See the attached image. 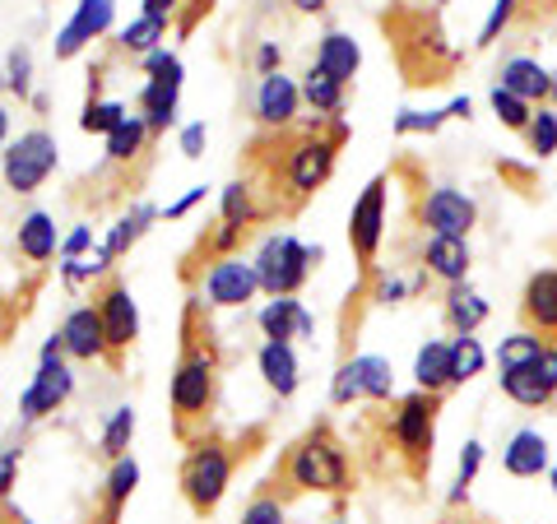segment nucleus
Segmentation results:
<instances>
[{"mask_svg":"<svg viewBox=\"0 0 557 524\" xmlns=\"http://www.w3.org/2000/svg\"><path fill=\"white\" fill-rule=\"evenodd\" d=\"M205 139H209L205 121H196V126H186V130H182V159H200V153H205Z\"/></svg>","mask_w":557,"mask_h":524,"instance_id":"46","label":"nucleus"},{"mask_svg":"<svg viewBox=\"0 0 557 524\" xmlns=\"http://www.w3.org/2000/svg\"><path fill=\"white\" fill-rule=\"evenodd\" d=\"M14 247H20V255L28 260V265H47L51 255H61L57 223H51V214H42V209H33V214H24L20 233H14Z\"/></svg>","mask_w":557,"mask_h":524,"instance_id":"24","label":"nucleus"},{"mask_svg":"<svg viewBox=\"0 0 557 524\" xmlns=\"http://www.w3.org/2000/svg\"><path fill=\"white\" fill-rule=\"evenodd\" d=\"M553 492H557V469H553Z\"/></svg>","mask_w":557,"mask_h":524,"instance_id":"57","label":"nucleus"},{"mask_svg":"<svg viewBox=\"0 0 557 524\" xmlns=\"http://www.w3.org/2000/svg\"><path fill=\"white\" fill-rule=\"evenodd\" d=\"M168 38V24L163 20H149V14H139L135 24L121 28V51H131V57H149V51H159Z\"/></svg>","mask_w":557,"mask_h":524,"instance_id":"33","label":"nucleus"},{"mask_svg":"<svg viewBox=\"0 0 557 524\" xmlns=\"http://www.w3.org/2000/svg\"><path fill=\"white\" fill-rule=\"evenodd\" d=\"M483 362H487V353H483V344L474 335H456V339H450V366H456V386H469V380L483 372Z\"/></svg>","mask_w":557,"mask_h":524,"instance_id":"35","label":"nucleus"},{"mask_svg":"<svg viewBox=\"0 0 557 524\" xmlns=\"http://www.w3.org/2000/svg\"><path fill=\"white\" fill-rule=\"evenodd\" d=\"M487 321V302L469 288V284H450L446 288V325L456 335H474V329Z\"/></svg>","mask_w":557,"mask_h":524,"instance_id":"30","label":"nucleus"},{"mask_svg":"<svg viewBox=\"0 0 557 524\" xmlns=\"http://www.w3.org/2000/svg\"><path fill=\"white\" fill-rule=\"evenodd\" d=\"M413 380H418V390H432V395L456 390V366H450V344L428 339L423 348H418V358H413Z\"/></svg>","mask_w":557,"mask_h":524,"instance_id":"23","label":"nucleus"},{"mask_svg":"<svg viewBox=\"0 0 557 524\" xmlns=\"http://www.w3.org/2000/svg\"><path fill=\"white\" fill-rule=\"evenodd\" d=\"M284 497H278V487L265 483L260 492L247 501V511H242V524H284Z\"/></svg>","mask_w":557,"mask_h":524,"instance_id":"38","label":"nucleus"},{"mask_svg":"<svg viewBox=\"0 0 557 524\" xmlns=\"http://www.w3.org/2000/svg\"><path fill=\"white\" fill-rule=\"evenodd\" d=\"M516 321L525 335L557 344V265L553 270H534L520 288V307H516Z\"/></svg>","mask_w":557,"mask_h":524,"instance_id":"12","label":"nucleus"},{"mask_svg":"<svg viewBox=\"0 0 557 524\" xmlns=\"http://www.w3.org/2000/svg\"><path fill=\"white\" fill-rule=\"evenodd\" d=\"M94 307H98V316H102V335H108V366H112V372H121V366H126V353H131L135 339H139L135 297H131V288L121 284L116 274H108L94 288Z\"/></svg>","mask_w":557,"mask_h":524,"instance_id":"9","label":"nucleus"},{"mask_svg":"<svg viewBox=\"0 0 557 524\" xmlns=\"http://www.w3.org/2000/svg\"><path fill=\"white\" fill-rule=\"evenodd\" d=\"M502 469H507L511 478H539L548 469V441L539 432H516L507 450H502Z\"/></svg>","mask_w":557,"mask_h":524,"instance_id":"25","label":"nucleus"},{"mask_svg":"<svg viewBox=\"0 0 557 524\" xmlns=\"http://www.w3.org/2000/svg\"><path fill=\"white\" fill-rule=\"evenodd\" d=\"M548 108L557 112V75H553V98H548Z\"/></svg>","mask_w":557,"mask_h":524,"instance_id":"55","label":"nucleus"},{"mask_svg":"<svg viewBox=\"0 0 557 524\" xmlns=\"http://www.w3.org/2000/svg\"><path fill=\"white\" fill-rule=\"evenodd\" d=\"M317 260H321V247L311 251L293 233L265 237V247H260V255H256L260 292H270V297H298V288L311 278V265H317Z\"/></svg>","mask_w":557,"mask_h":524,"instance_id":"6","label":"nucleus"},{"mask_svg":"<svg viewBox=\"0 0 557 524\" xmlns=\"http://www.w3.org/2000/svg\"><path fill=\"white\" fill-rule=\"evenodd\" d=\"M89 247H94V233H89V228H75V233L61 241V260H79Z\"/></svg>","mask_w":557,"mask_h":524,"instance_id":"47","label":"nucleus"},{"mask_svg":"<svg viewBox=\"0 0 557 524\" xmlns=\"http://www.w3.org/2000/svg\"><path fill=\"white\" fill-rule=\"evenodd\" d=\"M126 116H131V112L121 108V102H84L79 126H84V135H112Z\"/></svg>","mask_w":557,"mask_h":524,"instance_id":"39","label":"nucleus"},{"mask_svg":"<svg viewBox=\"0 0 557 524\" xmlns=\"http://www.w3.org/2000/svg\"><path fill=\"white\" fill-rule=\"evenodd\" d=\"M539 353H544V339H534V335H511V339H502V348H497V366L507 372V366H525V362H534Z\"/></svg>","mask_w":557,"mask_h":524,"instance_id":"40","label":"nucleus"},{"mask_svg":"<svg viewBox=\"0 0 557 524\" xmlns=\"http://www.w3.org/2000/svg\"><path fill=\"white\" fill-rule=\"evenodd\" d=\"M469 112H474V102H469V98H456V102L446 108V116H450V121H469Z\"/></svg>","mask_w":557,"mask_h":524,"instance_id":"52","label":"nucleus"},{"mask_svg":"<svg viewBox=\"0 0 557 524\" xmlns=\"http://www.w3.org/2000/svg\"><path fill=\"white\" fill-rule=\"evenodd\" d=\"M200 200H205V186H190L177 204H168V209H163V214H168V219H186V214H190V209H196Z\"/></svg>","mask_w":557,"mask_h":524,"instance_id":"48","label":"nucleus"},{"mask_svg":"<svg viewBox=\"0 0 557 524\" xmlns=\"http://www.w3.org/2000/svg\"><path fill=\"white\" fill-rule=\"evenodd\" d=\"M153 219H159V209H153V204H145V200H139V204H131L126 214L116 219V228L108 233V241H102V247H108V255H112V260H121V255H126V251L135 247V241L149 233V223H153Z\"/></svg>","mask_w":557,"mask_h":524,"instance_id":"31","label":"nucleus"},{"mask_svg":"<svg viewBox=\"0 0 557 524\" xmlns=\"http://www.w3.org/2000/svg\"><path fill=\"white\" fill-rule=\"evenodd\" d=\"M330 524H344V520H330Z\"/></svg>","mask_w":557,"mask_h":524,"instance_id":"59","label":"nucleus"},{"mask_svg":"<svg viewBox=\"0 0 557 524\" xmlns=\"http://www.w3.org/2000/svg\"><path fill=\"white\" fill-rule=\"evenodd\" d=\"M293 5H298L302 14H317V10H325V0H293Z\"/></svg>","mask_w":557,"mask_h":524,"instance_id":"54","label":"nucleus"},{"mask_svg":"<svg viewBox=\"0 0 557 524\" xmlns=\"http://www.w3.org/2000/svg\"><path fill=\"white\" fill-rule=\"evenodd\" d=\"M5 135H10V108L0 102V149H5Z\"/></svg>","mask_w":557,"mask_h":524,"instance_id":"53","label":"nucleus"},{"mask_svg":"<svg viewBox=\"0 0 557 524\" xmlns=\"http://www.w3.org/2000/svg\"><path fill=\"white\" fill-rule=\"evenodd\" d=\"M149 139H153L149 121H145V116H126V121H121V126L108 135V167H126V163H135V159H145Z\"/></svg>","mask_w":557,"mask_h":524,"instance_id":"29","label":"nucleus"},{"mask_svg":"<svg viewBox=\"0 0 557 524\" xmlns=\"http://www.w3.org/2000/svg\"><path fill=\"white\" fill-rule=\"evenodd\" d=\"M131 436H135V409H131V404H121V409L112 413L108 432H102V456H108V460H126Z\"/></svg>","mask_w":557,"mask_h":524,"instance_id":"37","label":"nucleus"},{"mask_svg":"<svg viewBox=\"0 0 557 524\" xmlns=\"http://www.w3.org/2000/svg\"><path fill=\"white\" fill-rule=\"evenodd\" d=\"M219 404V344L205 321V307L190 297L182 311V353L172 366V432L182 446H196L209 432V413Z\"/></svg>","mask_w":557,"mask_h":524,"instance_id":"1","label":"nucleus"},{"mask_svg":"<svg viewBox=\"0 0 557 524\" xmlns=\"http://www.w3.org/2000/svg\"><path fill=\"white\" fill-rule=\"evenodd\" d=\"M381 33L395 51V65L405 84L413 89H442L450 84L460 65V51L446 42V28L432 10H413V5H391L381 14Z\"/></svg>","mask_w":557,"mask_h":524,"instance_id":"2","label":"nucleus"},{"mask_svg":"<svg viewBox=\"0 0 557 524\" xmlns=\"http://www.w3.org/2000/svg\"><path fill=\"white\" fill-rule=\"evenodd\" d=\"M391 395H395V372L386 358H344L335 372V386H330V404L348 409V404H358V399L381 404V399H391Z\"/></svg>","mask_w":557,"mask_h":524,"instance_id":"11","label":"nucleus"},{"mask_svg":"<svg viewBox=\"0 0 557 524\" xmlns=\"http://www.w3.org/2000/svg\"><path fill=\"white\" fill-rule=\"evenodd\" d=\"M497 386H502V395H507L511 404H520V409H539V413L557 409V390L544 380V372H539V358L525 362V366H507V372L497 376Z\"/></svg>","mask_w":557,"mask_h":524,"instance_id":"19","label":"nucleus"},{"mask_svg":"<svg viewBox=\"0 0 557 524\" xmlns=\"http://www.w3.org/2000/svg\"><path fill=\"white\" fill-rule=\"evenodd\" d=\"M260 376H265V386L278 395V399H288L293 390H298V358H293V344H274L265 339V348H260Z\"/></svg>","mask_w":557,"mask_h":524,"instance_id":"27","label":"nucleus"},{"mask_svg":"<svg viewBox=\"0 0 557 524\" xmlns=\"http://www.w3.org/2000/svg\"><path fill=\"white\" fill-rule=\"evenodd\" d=\"M548 20H557V0H520V14H516L520 28H534Z\"/></svg>","mask_w":557,"mask_h":524,"instance_id":"43","label":"nucleus"},{"mask_svg":"<svg viewBox=\"0 0 557 524\" xmlns=\"http://www.w3.org/2000/svg\"><path fill=\"white\" fill-rule=\"evenodd\" d=\"M298 102H302V84H293L284 70H278V75H260L256 121L265 130H288L293 121H298Z\"/></svg>","mask_w":557,"mask_h":524,"instance_id":"17","label":"nucleus"},{"mask_svg":"<svg viewBox=\"0 0 557 524\" xmlns=\"http://www.w3.org/2000/svg\"><path fill=\"white\" fill-rule=\"evenodd\" d=\"M437 5H446V0H437Z\"/></svg>","mask_w":557,"mask_h":524,"instance_id":"60","label":"nucleus"},{"mask_svg":"<svg viewBox=\"0 0 557 524\" xmlns=\"http://www.w3.org/2000/svg\"><path fill=\"white\" fill-rule=\"evenodd\" d=\"M28 307H0V344H5L14 335V321H24Z\"/></svg>","mask_w":557,"mask_h":524,"instance_id":"50","label":"nucleus"},{"mask_svg":"<svg viewBox=\"0 0 557 524\" xmlns=\"http://www.w3.org/2000/svg\"><path fill=\"white\" fill-rule=\"evenodd\" d=\"M112 14H116L112 0H79V5H75V20H70V24L57 33V61L79 57V51L89 47V42H98L102 33L112 28Z\"/></svg>","mask_w":557,"mask_h":524,"instance_id":"16","label":"nucleus"},{"mask_svg":"<svg viewBox=\"0 0 557 524\" xmlns=\"http://www.w3.org/2000/svg\"><path fill=\"white\" fill-rule=\"evenodd\" d=\"M423 274L442 284H469V241L465 237H428L423 241Z\"/></svg>","mask_w":557,"mask_h":524,"instance_id":"22","label":"nucleus"},{"mask_svg":"<svg viewBox=\"0 0 557 524\" xmlns=\"http://www.w3.org/2000/svg\"><path fill=\"white\" fill-rule=\"evenodd\" d=\"M5 84H10V75H5V70H0V89H5Z\"/></svg>","mask_w":557,"mask_h":524,"instance_id":"56","label":"nucleus"},{"mask_svg":"<svg viewBox=\"0 0 557 524\" xmlns=\"http://www.w3.org/2000/svg\"><path fill=\"white\" fill-rule=\"evenodd\" d=\"M139 487V464L126 456V460H112V474H108V487H102V511H98V524H116L121 520V506L135 497Z\"/></svg>","mask_w":557,"mask_h":524,"instance_id":"28","label":"nucleus"},{"mask_svg":"<svg viewBox=\"0 0 557 524\" xmlns=\"http://www.w3.org/2000/svg\"><path fill=\"white\" fill-rule=\"evenodd\" d=\"M487 102H493V112H497V121L507 130H516V135H525L530 130V121H534V108L525 98H516V93H507L502 84H493V93H487Z\"/></svg>","mask_w":557,"mask_h":524,"instance_id":"34","label":"nucleus"},{"mask_svg":"<svg viewBox=\"0 0 557 524\" xmlns=\"http://www.w3.org/2000/svg\"><path fill=\"white\" fill-rule=\"evenodd\" d=\"M497 172H502V177H511L520 190H534V177H530L525 167H516V163H497Z\"/></svg>","mask_w":557,"mask_h":524,"instance_id":"51","label":"nucleus"},{"mask_svg":"<svg viewBox=\"0 0 557 524\" xmlns=\"http://www.w3.org/2000/svg\"><path fill=\"white\" fill-rule=\"evenodd\" d=\"M278 61H284V51H278L274 42H265L256 51V65H260V75H278Z\"/></svg>","mask_w":557,"mask_h":524,"instance_id":"49","label":"nucleus"},{"mask_svg":"<svg viewBox=\"0 0 557 524\" xmlns=\"http://www.w3.org/2000/svg\"><path fill=\"white\" fill-rule=\"evenodd\" d=\"M530 145L534 159H553L557 153V112L553 108H534V121H530V130L520 135Z\"/></svg>","mask_w":557,"mask_h":524,"instance_id":"36","label":"nucleus"},{"mask_svg":"<svg viewBox=\"0 0 557 524\" xmlns=\"http://www.w3.org/2000/svg\"><path fill=\"white\" fill-rule=\"evenodd\" d=\"M442 121H450L446 108L442 112H399L395 135H432V130H442Z\"/></svg>","mask_w":557,"mask_h":524,"instance_id":"41","label":"nucleus"},{"mask_svg":"<svg viewBox=\"0 0 557 524\" xmlns=\"http://www.w3.org/2000/svg\"><path fill=\"white\" fill-rule=\"evenodd\" d=\"M409 196H413V223L418 228H428L432 237H465L474 233V223H479V204L460 196L456 186H428V182H418L409 186Z\"/></svg>","mask_w":557,"mask_h":524,"instance_id":"7","label":"nucleus"},{"mask_svg":"<svg viewBox=\"0 0 557 524\" xmlns=\"http://www.w3.org/2000/svg\"><path fill=\"white\" fill-rule=\"evenodd\" d=\"M265 441V432L251 427L242 441H228V436L219 432H205L196 446H186V460H182V497L196 515H214L223 492H228V483L237 474V464L251 460V446Z\"/></svg>","mask_w":557,"mask_h":524,"instance_id":"5","label":"nucleus"},{"mask_svg":"<svg viewBox=\"0 0 557 524\" xmlns=\"http://www.w3.org/2000/svg\"><path fill=\"white\" fill-rule=\"evenodd\" d=\"M14 474H20V450H5V446H0V501L10 497Z\"/></svg>","mask_w":557,"mask_h":524,"instance_id":"45","label":"nucleus"},{"mask_svg":"<svg viewBox=\"0 0 557 524\" xmlns=\"http://www.w3.org/2000/svg\"><path fill=\"white\" fill-rule=\"evenodd\" d=\"M386 186H391L386 172L372 177L368 186H362L354 214H348V247H354L362 284L376 278V255H381V241H386Z\"/></svg>","mask_w":557,"mask_h":524,"instance_id":"8","label":"nucleus"},{"mask_svg":"<svg viewBox=\"0 0 557 524\" xmlns=\"http://www.w3.org/2000/svg\"><path fill=\"white\" fill-rule=\"evenodd\" d=\"M0 172H5V186L14 190V196H33V190L57 172V139H51L47 130H24L5 149Z\"/></svg>","mask_w":557,"mask_h":524,"instance_id":"10","label":"nucleus"},{"mask_svg":"<svg viewBox=\"0 0 557 524\" xmlns=\"http://www.w3.org/2000/svg\"><path fill=\"white\" fill-rule=\"evenodd\" d=\"M344 93H348L344 84H335L317 65L302 75V102H311V112L317 116H344Z\"/></svg>","mask_w":557,"mask_h":524,"instance_id":"32","label":"nucleus"},{"mask_svg":"<svg viewBox=\"0 0 557 524\" xmlns=\"http://www.w3.org/2000/svg\"><path fill=\"white\" fill-rule=\"evenodd\" d=\"M177 98H182V61L172 57L159 75H149V84L139 89V116L149 121L153 139L163 130H172V121H177Z\"/></svg>","mask_w":557,"mask_h":524,"instance_id":"15","label":"nucleus"},{"mask_svg":"<svg viewBox=\"0 0 557 524\" xmlns=\"http://www.w3.org/2000/svg\"><path fill=\"white\" fill-rule=\"evenodd\" d=\"M358 65H362V51H358V42L348 38V33H325L321 38V47H317V70H325L335 84H354V75H358Z\"/></svg>","mask_w":557,"mask_h":524,"instance_id":"26","label":"nucleus"},{"mask_svg":"<svg viewBox=\"0 0 557 524\" xmlns=\"http://www.w3.org/2000/svg\"><path fill=\"white\" fill-rule=\"evenodd\" d=\"M139 14H149V20H163V24H177L182 20V5L186 0H139Z\"/></svg>","mask_w":557,"mask_h":524,"instance_id":"44","label":"nucleus"},{"mask_svg":"<svg viewBox=\"0 0 557 524\" xmlns=\"http://www.w3.org/2000/svg\"><path fill=\"white\" fill-rule=\"evenodd\" d=\"M256 321H260V335L274 339V344L317 335V321L307 316V307L298 302V297H274V302H265V311H260Z\"/></svg>","mask_w":557,"mask_h":524,"instance_id":"20","label":"nucleus"},{"mask_svg":"<svg viewBox=\"0 0 557 524\" xmlns=\"http://www.w3.org/2000/svg\"><path fill=\"white\" fill-rule=\"evenodd\" d=\"M446 404V395L413 390L405 399H391V409L376 417L381 446L391 450V460L399 464V474L409 483H423L432 474V446H437V413Z\"/></svg>","mask_w":557,"mask_h":524,"instance_id":"4","label":"nucleus"},{"mask_svg":"<svg viewBox=\"0 0 557 524\" xmlns=\"http://www.w3.org/2000/svg\"><path fill=\"white\" fill-rule=\"evenodd\" d=\"M70 395H75V376H70L65 358L61 362H38V376L28 380V390L20 399V417L24 423H42V417L57 413Z\"/></svg>","mask_w":557,"mask_h":524,"instance_id":"14","label":"nucleus"},{"mask_svg":"<svg viewBox=\"0 0 557 524\" xmlns=\"http://www.w3.org/2000/svg\"><path fill=\"white\" fill-rule=\"evenodd\" d=\"M5 75H10V93L28 98V75H33V57H28V47H14V51H10Z\"/></svg>","mask_w":557,"mask_h":524,"instance_id":"42","label":"nucleus"},{"mask_svg":"<svg viewBox=\"0 0 557 524\" xmlns=\"http://www.w3.org/2000/svg\"><path fill=\"white\" fill-rule=\"evenodd\" d=\"M497 84L507 93L525 98L530 108H548V98H553V70H544V65L530 61V57H511L507 65L497 70Z\"/></svg>","mask_w":557,"mask_h":524,"instance_id":"21","label":"nucleus"},{"mask_svg":"<svg viewBox=\"0 0 557 524\" xmlns=\"http://www.w3.org/2000/svg\"><path fill=\"white\" fill-rule=\"evenodd\" d=\"M10 524H28V520H10Z\"/></svg>","mask_w":557,"mask_h":524,"instance_id":"58","label":"nucleus"},{"mask_svg":"<svg viewBox=\"0 0 557 524\" xmlns=\"http://www.w3.org/2000/svg\"><path fill=\"white\" fill-rule=\"evenodd\" d=\"M270 483L278 487L284 501L307 497V492H325V497L344 501L348 492H354L358 474H354V456H348V446L339 441L335 423H317L284 450V460H278Z\"/></svg>","mask_w":557,"mask_h":524,"instance_id":"3","label":"nucleus"},{"mask_svg":"<svg viewBox=\"0 0 557 524\" xmlns=\"http://www.w3.org/2000/svg\"><path fill=\"white\" fill-rule=\"evenodd\" d=\"M61 339H65V358L75 362H108V335H102V316L98 307H75L61 325Z\"/></svg>","mask_w":557,"mask_h":524,"instance_id":"18","label":"nucleus"},{"mask_svg":"<svg viewBox=\"0 0 557 524\" xmlns=\"http://www.w3.org/2000/svg\"><path fill=\"white\" fill-rule=\"evenodd\" d=\"M200 292L209 297V307H247L251 297L260 292L256 260H242V255L214 260V265H209V274L200 278Z\"/></svg>","mask_w":557,"mask_h":524,"instance_id":"13","label":"nucleus"}]
</instances>
